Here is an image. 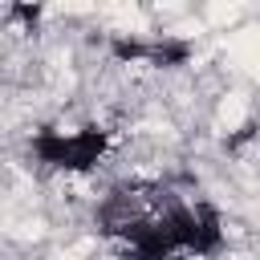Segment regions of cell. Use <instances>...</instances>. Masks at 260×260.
Listing matches in <instances>:
<instances>
[{
    "label": "cell",
    "instance_id": "cell-1",
    "mask_svg": "<svg viewBox=\"0 0 260 260\" xmlns=\"http://www.w3.org/2000/svg\"><path fill=\"white\" fill-rule=\"evenodd\" d=\"M93 219L102 236L122 244V260H211L228 244L215 203L183 199L158 179L114 183Z\"/></svg>",
    "mask_w": 260,
    "mask_h": 260
},
{
    "label": "cell",
    "instance_id": "cell-2",
    "mask_svg": "<svg viewBox=\"0 0 260 260\" xmlns=\"http://www.w3.org/2000/svg\"><path fill=\"white\" fill-rule=\"evenodd\" d=\"M28 154L45 171L85 175V171L102 167V158L110 154V130H102V126H41L28 138Z\"/></svg>",
    "mask_w": 260,
    "mask_h": 260
},
{
    "label": "cell",
    "instance_id": "cell-3",
    "mask_svg": "<svg viewBox=\"0 0 260 260\" xmlns=\"http://www.w3.org/2000/svg\"><path fill=\"white\" fill-rule=\"evenodd\" d=\"M191 41L179 37H126L114 32L110 37V57L122 65H150V69H179L191 61Z\"/></svg>",
    "mask_w": 260,
    "mask_h": 260
},
{
    "label": "cell",
    "instance_id": "cell-4",
    "mask_svg": "<svg viewBox=\"0 0 260 260\" xmlns=\"http://www.w3.org/2000/svg\"><path fill=\"white\" fill-rule=\"evenodd\" d=\"M4 16H8V20L28 24V32H32V28H37V20L45 16V8H37V4H8V8H4Z\"/></svg>",
    "mask_w": 260,
    "mask_h": 260
}]
</instances>
